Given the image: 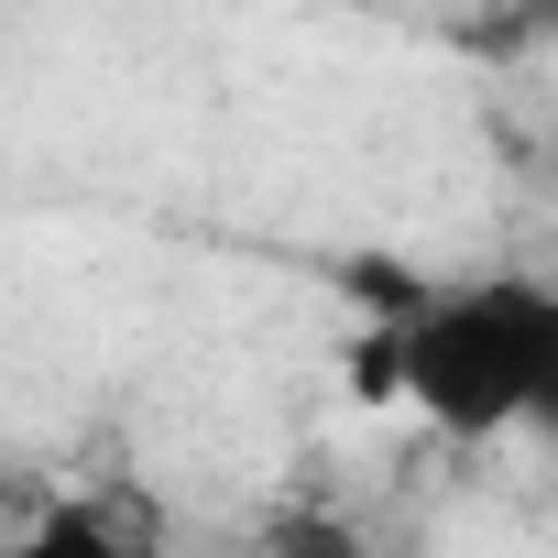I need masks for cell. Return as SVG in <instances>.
<instances>
[{
    "instance_id": "cell-1",
    "label": "cell",
    "mask_w": 558,
    "mask_h": 558,
    "mask_svg": "<svg viewBox=\"0 0 558 558\" xmlns=\"http://www.w3.org/2000/svg\"><path fill=\"white\" fill-rule=\"evenodd\" d=\"M384 395H405L449 438H547L558 449V286L482 274V286H416L384 296Z\"/></svg>"
}]
</instances>
